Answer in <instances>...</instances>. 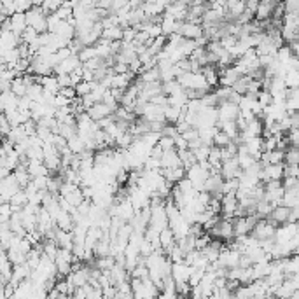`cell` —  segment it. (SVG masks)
Masks as SVG:
<instances>
[{"label":"cell","mask_w":299,"mask_h":299,"mask_svg":"<svg viewBox=\"0 0 299 299\" xmlns=\"http://www.w3.org/2000/svg\"><path fill=\"white\" fill-rule=\"evenodd\" d=\"M27 21H28V27H34L39 34L48 32V13H46L42 7L34 6L32 9H28L27 11Z\"/></svg>","instance_id":"1"},{"label":"cell","mask_w":299,"mask_h":299,"mask_svg":"<svg viewBox=\"0 0 299 299\" xmlns=\"http://www.w3.org/2000/svg\"><path fill=\"white\" fill-rule=\"evenodd\" d=\"M219 109V123H224V121H236L238 114H240V107H238L236 102L233 100H224L217 105Z\"/></svg>","instance_id":"2"},{"label":"cell","mask_w":299,"mask_h":299,"mask_svg":"<svg viewBox=\"0 0 299 299\" xmlns=\"http://www.w3.org/2000/svg\"><path fill=\"white\" fill-rule=\"evenodd\" d=\"M276 231V224L273 222L271 219L269 220H257V224L252 229V234H254L257 240H268V238L275 236Z\"/></svg>","instance_id":"3"},{"label":"cell","mask_w":299,"mask_h":299,"mask_svg":"<svg viewBox=\"0 0 299 299\" xmlns=\"http://www.w3.org/2000/svg\"><path fill=\"white\" fill-rule=\"evenodd\" d=\"M285 177V166L282 163H271V165L262 166L261 180L262 182H269V180H282Z\"/></svg>","instance_id":"4"},{"label":"cell","mask_w":299,"mask_h":299,"mask_svg":"<svg viewBox=\"0 0 299 299\" xmlns=\"http://www.w3.org/2000/svg\"><path fill=\"white\" fill-rule=\"evenodd\" d=\"M21 189L20 182L16 180L14 173H11L9 177H4L2 184H0V191H2V203L4 201H11V198Z\"/></svg>","instance_id":"5"},{"label":"cell","mask_w":299,"mask_h":299,"mask_svg":"<svg viewBox=\"0 0 299 299\" xmlns=\"http://www.w3.org/2000/svg\"><path fill=\"white\" fill-rule=\"evenodd\" d=\"M168 220H170V227H172V231L175 233V236H177V241L182 240V238H186L187 234L191 233V224L182 217V212H180L179 215L168 219Z\"/></svg>","instance_id":"6"},{"label":"cell","mask_w":299,"mask_h":299,"mask_svg":"<svg viewBox=\"0 0 299 299\" xmlns=\"http://www.w3.org/2000/svg\"><path fill=\"white\" fill-rule=\"evenodd\" d=\"M179 34L186 39L191 41H196V39L205 35V28L201 27V23H194V21H182L179 28Z\"/></svg>","instance_id":"7"},{"label":"cell","mask_w":299,"mask_h":299,"mask_svg":"<svg viewBox=\"0 0 299 299\" xmlns=\"http://www.w3.org/2000/svg\"><path fill=\"white\" fill-rule=\"evenodd\" d=\"M220 173H222L224 179H240L241 173H243V168H241L240 163H238L236 156L231 158V159H226V161H222Z\"/></svg>","instance_id":"8"},{"label":"cell","mask_w":299,"mask_h":299,"mask_svg":"<svg viewBox=\"0 0 299 299\" xmlns=\"http://www.w3.org/2000/svg\"><path fill=\"white\" fill-rule=\"evenodd\" d=\"M21 44H23L21 35L14 34L13 30H2V35H0V48H2V53L14 48H20Z\"/></svg>","instance_id":"9"},{"label":"cell","mask_w":299,"mask_h":299,"mask_svg":"<svg viewBox=\"0 0 299 299\" xmlns=\"http://www.w3.org/2000/svg\"><path fill=\"white\" fill-rule=\"evenodd\" d=\"M191 273H193V266H189L186 261H182V262H173L172 276H173V280H175L177 283L189 282Z\"/></svg>","instance_id":"10"},{"label":"cell","mask_w":299,"mask_h":299,"mask_svg":"<svg viewBox=\"0 0 299 299\" xmlns=\"http://www.w3.org/2000/svg\"><path fill=\"white\" fill-rule=\"evenodd\" d=\"M182 165V159L177 149H168V151L163 152L161 156V170H168V168H177V166Z\"/></svg>","instance_id":"11"},{"label":"cell","mask_w":299,"mask_h":299,"mask_svg":"<svg viewBox=\"0 0 299 299\" xmlns=\"http://www.w3.org/2000/svg\"><path fill=\"white\" fill-rule=\"evenodd\" d=\"M81 65H83V62H81L79 55H72L70 58L63 60L60 65H56L55 74H56V76H58V74H72L74 70H77Z\"/></svg>","instance_id":"12"},{"label":"cell","mask_w":299,"mask_h":299,"mask_svg":"<svg viewBox=\"0 0 299 299\" xmlns=\"http://www.w3.org/2000/svg\"><path fill=\"white\" fill-rule=\"evenodd\" d=\"M166 14L173 16L175 20L179 21H186L187 20V14H189V4L186 2H172L165 11Z\"/></svg>","instance_id":"13"},{"label":"cell","mask_w":299,"mask_h":299,"mask_svg":"<svg viewBox=\"0 0 299 299\" xmlns=\"http://www.w3.org/2000/svg\"><path fill=\"white\" fill-rule=\"evenodd\" d=\"M0 105H2V112H13L18 110L20 107V97L14 95L13 91H2V97H0Z\"/></svg>","instance_id":"14"},{"label":"cell","mask_w":299,"mask_h":299,"mask_svg":"<svg viewBox=\"0 0 299 299\" xmlns=\"http://www.w3.org/2000/svg\"><path fill=\"white\" fill-rule=\"evenodd\" d=\"M290 212H292V208H289V206H285V205L282 203V205H276L275 208H273V212L269 213V219H271L273 222H275L276 226H278V224L289 222Z\"/></svg>","instance_id":"15"},{"label":"cell","mask_w":299,"mask_h":299,"mask_svg":"<svg viewBox=\"0 0 299 299\" xmlns=\"http://www.w3.org/2000/svg\"><path fill=\"white\" fill-rule=\"evenodd\" d=\"M88 114H90L91 117H93L95 121H100V119H103V117H109V116H112L114 114V109H110L107 103H103V102H98V103H95L91 109H88L86 110Z\"/></svg>","instance_id":"16"},{"label":"cell","mask_w":299,"mask_h":299,"mask_svg":"<svg viewBox=\"0 0 299 299\" xmlns=\"http://www.w3.org/2000/svg\"><path fill=\"white\" fill-rule=\"evenodd\" d=\"M11 18V28H13L14 34L23 35V32L28 28V21H27V13H14Z\"/></svg>","instance_id":"17"},{"label":"cell","mask_w":299,"mask_h":299,"mask_svg":"<svg viewBox=\"0 0 299 299\" xmlns=\"http://www.w3.org/2000/svg\"><path fill=\"white\" fill-rule=\"evenodd\" d=\"M180 25H182V21L175 20L173 16H170V14H163L161 18V28H163V34L165 35H172V34H177L180 28Z\"/></svg>","instance_id":"18"},{"label":"cell","mask_w":299,"mask_h":299,"mask_svg":"<svg viewBox=\"0 0 299 299\" xmlns=\"http://www.w3.org/2000/svg\"><path fill=\"white\" fill-rule=\"evenodd\" d=\"M163 175L166 177V180H170L172 184H177L187 175V168L184 165L177 166V168H168V170H161Z\"/></svg>","instance_id":"19"},{"label":"cell","mask_w":299,"mask_h":299,"mask_svg":"<svg viewBox=\"0 0 299 299\" xmlns=\"http://www.w3.org/2000/svg\"><path fill=\"white\" fill-rule=\"evenodd\" d=\"M159 240H161V247L165 248L166 252L170 250V248L173 247V245L177 243V236H175V233L172 231V227H165V229L159 233Z\"/></svg>","instance_id":"20"},{"label":"cell","mask_w":299,"mask_h":299,"mask_svg":"<svg viewBox=\"0 0 299 299\" xmlns=\"http://www.w3.org/2000/svg\"><path fill=\"white\" fill-rule=\"evenodd\" d=\"M123 35H124V28L121 25H116V27L103 28L102 37L107 39V41H123Z\"/></svg>","instance_id":"21"},{"label":"cell","mask_w":299,"mask_h":299,"mask_svg":"<svg viewBox=\"0 0 299 299\" xmlns=\"http://www.w3.org/2000/svg\"><path fill=\"white\" fill-rule=\"evenodd\" d=\"M14 177H16V180L20 182V186L21 187H27L28 186V182L32 180V175H30V172H28V168H27V165H23L21 163L20 166H18L16 170H14Z\"/></svg>","instance_id":"22"},{"label":"cell","mask_w":299,"mask_h":299,"mask_svg":"<svg viewBox=\"0 0 299 299\" xmlns=\"http://www.w3.org/2000/svg\"><path fill=\"white\" fill-rule=\"evenodd\" d=\"M11 91H13L14 95H18V97H25V95L28 93V84L25 83L23 76H18L16 79L13 81V86H11Z\"/></svg>","instance_id":"23"},{"label":"cell","mask_w":299,"mask_h":299,"mask_svg":"<svg viewBox=\"0 0 299 299\" xmlns=\"http://www.w3.org/2000/svg\"><path fill=\"white\" fill-rule=\"evenodd\" d=\"M98 81H83V83H79L76 86V91H77V97H86V95H90L91 91H93L95 84H97Z\"/></svg>","instance_id":"24"},{"label":"cell","mask_w":299,"mask_h":299,"mask_svg":"<svg viewBox=\"0 0 299 299\" xmlns=\"http://www.w3.org/2000/svg\"><path fill=\"white\" fill-rule=\"evenodd\" d=\"M283 81H285V84H287V88H289V90L299 88V69L289 70V72L283 76Z\"/></svg>","instance_id":"25"},{"label":"cell","mask_w":299,"mask_h":299,"mask_svg":"<svg viewBox=\"0 0 299 299\" xmlns=\"http://www.w3.org/2000/svg\"><path fill=\"white\" fill-rule=\"evenodd\" d=\"M231 142H233V138H231L226 131L219 128V131H217L215 137H213V145H217V147H226V145L231 144Z\"/></svg>","instance_id":"26"},{"label":"cell","mask_w":299,"mask_h":299,"mask_svg":"<svg viewBox=\"0 0 299 299\" xmlns=\"http://www.w3.org/2000/svg\"><path fill=\"white\" fill-rule=\"evenodd\" d=\"M98 56V51H97V46H84L83 49H81V53H79V58H81V62H88V60H93V58H97Z\"/></svg>","instance_id":"27"},{"label":"cell","mask_w":299,"mask_h":299,"mask_svg":"<svg viewBox=\"0 0 299 299\" xmlns=\"http://www.w3.org/2000/svg\"><path fill=\"white\" fill-rule=\"evenodd\" d=\"M39 35H41V34H39V32L35 30L34 27H28L27 30L23 32V35H21V39H23L25 44H32V42H34V41H37Z\"/></svg>","instance_id":"28"},{"label":"cell","mask_w":299,"mask_h":299,"mask_svg":"<svg viewBox=\"0 0 299 299\" xmlns=\"http://www.w3.org/2000/svg\"><path fill=\"white\" fill-rule=\"evenodd\" d=\"M63 2H65V0H44V4H42V9H44L48 14L56 13Z\"/></svg>","instance_id":"29"},{"label":"cell","mask_w":299,"mask_h":299,"mask_svg":"<svg viewBox=\"0 0 299 299\" xmlns=\"http://www.w3.org/2000/svg\"><path fill=\"white\" fill-rule=\"evenodd\" d=\"M112 4H114V0H98L97 7H102V9H107L112 13Z\"/></svg>","instance_id":"30"}]
</instances>
